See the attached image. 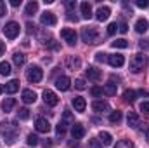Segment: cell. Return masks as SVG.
Returning a JSON list of instances; mask_svg holds the SVG:
<instances>
[{
  "label": "cell",
  "mask_w": 149,
  "mask_h": 148,
  "mask_svg": "<svg viewBox=\"0 0 149 148\" xmlns=\"http://www.w3.org/2000/svg\"><path fill=\"white\" fill-rule=\"evenodd\" d=\"M5 14H7V5H5V2L0 0V18H3Z\"/></svg>",
  "instance_id": "cell-45"
},
{
  "label": "cell",
  "mask_w": 149,
  "mask_h": 148,
  "mask_svg": "<svg viewBox=\"0 0 149 148\" xmlns=\"http://www.w3.org/2000/svg\"><path fill=\"white\" fill-rule=\"evenodd\" d=\"M26 28H28V32H30V33H33V32H35V25H31V23H28V25H26Z\"/></svg>",
  "instance_id": "cell-51"
},
{
  "label": "cell",
  "mask_w": 149,
  "mask_h": 148,
  "mask_svg": "<svg viewBox=\"0 0 149 148\" xmlns=\"http://www.w3.org/2000/svg\"><path fill=\"white\" fill-rule=\"evenodd\" d=\"M74 5H76V2H73V0H70V2H66V9H68V12H70L71 9H74Z\"/></svg>",
  "instance_id": "cell-48"
},
{
  "label": "cell",
  "mask_w": 149,
  "mask_h": 148,
  "mask_svg": "<svg viewBox=\"0 0 149 148\" xmlns=\"http://www.w3.org/2000/svg\"><path fill=\"white\" fill-rule=\"evenodd\" d=\"M111 45L114 49H127V47H128V42H127L125 38H116L114 42H111Z\"/></svg>",
  "instance_id": "cell-28"
},
{
  "label": "cell",
  "mask_w": 149,
  "mask_h": 148,
  "mask_svg": "<svg viewBox=\"0 0 149 148\" xmlns=\"http://www.w3.org/2000/svg\"><path fill=\"white\" fill-rule=\"evenodd\" d=\"M149 59L146 54H135L132 59H130V72H134V73H139V72H142L146 66H148Z\"/></svg>",
  "instance_id": "cell-2"
},
{
  "label": "cell",
  "mask_w": 149,
  "mask_h": 148,
  "mask_svg": "<svg viewBox=\"0 0 149 148\" xmlns=\"http://www.w3.org/2000/svg\"><path fill=\"white\" fill-rule=\"evenodd\" d=\"M71 105H73L74 111H78V113H83V111H85V108H87V101H85L81 96H76V98H73Z\"/></svg>",
  "instance_id": "cell-12"
},
{
  "label": "cell",
  "mask_w": 149,
  "mask_h": 148,
  "mask_svg": "<svg viewBox=\"0 0 149 148\" xmlns=\"http://www.w3.org/2000/svg\"><path fill=\"white\" fill-rule=\"evenodd\" d=\"M71 136H73V140H81V138L85 136V127H83L81 124H73V127H71Z\"/></svg>",
  "instance_id": "cell-16"
},
{
  "label": "cell",
  "mask_w": 149,
  "mask_h": 148,
  "mask_svg": "<svg viewBox=\"0 0 149 148\" xmlns=\"http://www.w3.org/2000/svg\"><path fill=\"white\" fill-rule=\"evenodd\" d=\"M50 145H52V141H50V140H47V141H43V147H45V148H49Z\"/></svg>",
  "instance_id": "cell-53"
},
{
  "label": "cell",
  "mask_w": 149,
  "mask_h": 148,
  "mask_svg": "<svg viewBox=\"0 0 149 148\" xmlns=\"http://www.w3.org/2000/svg\"><path fill=\"white\" fill-rule=\"evenodd\" d=\"M40 23H42V25H45V26H54V25L57 23V18H56V14H54V12L45 11V12L40 16Z\"/></svg>",
  "instance_id": "cell-7"
},
{
  "label": "cell",
  "mask_w": 149,
  "mask_h": 148,
  "mask_svg": "<svg viewBox=\"0 0 149 148\" xmlns=\"http://www.w3.org/2000/svg\"><path fill=\"white\" fill-rule=\"evenodd\" d=\"M68 19H70V21H74V23L78 21V18H76V16H73V12H68Z\"/></svg>",
  "instance_id": "cell-49"
},
{
  "label": "cell",
  "mask_w": 149,
  "mask_h": 148,
  "mask_svg": "<svg viewBox=\"0 0 149 148\" xmlns=\"http://www.w3.org/2000/svg\"><path fill=\"white\" fill-rule=\"evenodd\" d=\"M106 56H108V54H104V52H97V54H95V61H97V63H101V61H106V59H108Z\"/></svg>",
  "instance_id": "cell-44"
},
{
  "label": "cell",
  "mask_w": 149,
  "mask_h": 148,
  "mask_svg": "<svg viewBox=\"0 0 149 148\" xmlns=\"http://www.w3.org/2000/svg\"><path fill=\"white\" fill-rule=\"evenodd\" d=\"M90 92H92V96H95V98H99V96H102V92H104V89H102V87H97V85H95V87H92V89H90Z\"/></svg>",
  "instance_id": "cell-38"
},
{
  "label": "cell",
  "mask_w": 149,
  "mask_h": 148,
  "mask_svg": "<svg viewBox=\"0 0 149 148\" xmlns=\"http://www.w3.org/2000/svg\"><path fill=\"white\" fill-rule=\"evenodd\" d=\"M127 124H128L132 129H137V127L141 125L139 117H137V113H135V111H128V115H127Z\"/></svg>",
  "instance_id": "cell-19"
},
{
  "label": "cell",
  "mask_w": 149,
  "mask_h": 148,
  "mask_svg": "<svg viewBox=\"0 0 149 148\" xmlns=\"http://www.w3.org/2000/svg\"><path fill=\"white\" fill-rule=\"evenodd\" d=\"M42 98H43V103H45L47 106H56V105L59 103V98L56 96V92H52V91H49V89L43 91Z\"/></svg>",
  "instance_id": "cell-6"
},
{
  "label": "cell",
  "mask_w": 149,
  "mask_h": 148,
  "mask_svg": "<svg viewBox=\"0 0 149 148\" xmlns=\"http://www.w3.org/2000/svg\"><path fill=\"white\" fill-rule=\"evenodd\" d=\"M137 96H146V98H148L149 91H148V89H139V91H137Z\"/></svg>",
  "instance_id": "cell-47"
},
{
  "label": "cell",
  "mask_w": 149,
  "mask_h": 148,
  "mask_svg": "<svg viewBox=\"0 0 149 148\" xmlns=\"http://www.w3.org/2000/svg\"><path fill=\"white\" fill-rule=\"evenodd\" d=\"M92 110L97 111V113L109 111V103H108V101H94V103H92Z\"/></svg>",
  "instance_id": "cell-21"
},
{
  "label": "cell",
  "mask_w": 149,
  "mask_h": 148,
  "mask_svg": "<svg viewBox=\"0 0 149 148\" xmlns=\"http://www.w3.org/2000/svg\"><path fill=\"white\" fill-rule=\"evenodd\" d=\"M0 132L5 136L7 143H9V145H12V143L16 141V138H17L19 127H17V125H16V122H12V120H3V122L0 124Z\"/></svg>",
  "instance_id": "cell-1"
},
{
  "label": "cell",
  "mask_w": 149,
  "mask_h": 148,
  "mask_svg": "<svg viewBox=\"0 0 149 148\" xmlns=\"http://www.w3.org/2000/svg\"><path fill=\"white\" fill-rule=\"evenodd\" d=\"M63 122H66V124H71L73 125V117H71V111L70 110H64V115H63Z\"/></svg>",
  "instance_id": "cell-35"
},
{
  "label": "cell",
  "mask_w": 149,
  "mask_h": 148,
  "mask_svg": "<svg viewBox=\"0 0 149 148\" xmlns=\"http://www.w3.org/2000/svg\"><path fill=\"white\" fill-rule=\"evenodd\" d=\"M45 45H49L50 49H59V45H57V44H56V40H52V38H50L49 42H45Z\"/></svg>",
  "instance_id": "cell-46"
},
{
  "label": "cell",
  "mask_w": 149,
  "mask_h": 148,
  "mask_svg": "<svg viewBox=\"0 0 149 148\" xmlns=\"http://www.w3.org/2000/svg\"><path fill=\"white\" fill-rule=\"evenodd\" d=\"M146 138H148V141H149V131H148V132H146Z\"/></svg>",
  "instance_id": "cell-55"
},
{
  "label": "cell",
  "mask_w": 149,
  "mask_h": 148,
  "mask_svg": "<svg viewBox=\"0 0 149 148\" xmlns=\"http://www.w3.org/2000/svg\"><path fill=\"white\" fill-rule=\"evenodd\" d=\"M134 28H135L137 33H146L149 30V21L146 18H139V19L135 21V26H134Z\"/></svg>",
  "instance_id": "cell-13"
},
{
  "label": "cell",
  "mask_w": 149,
  "mask_h": 148,
  "mask_svg": "<svg viewBox=\"0 0 149 148\" xmlns=\"http://www.w3.org/2000/svg\"><path fill=\"white\" fill-rule=\"evenodd\" d=\"M118 32H121V33H127V32H128V26H127L125 21H121V23L118 25Z\"/></svg>",
  "instance_id": "cell-43"
},
{
  "label": "cell",
  "mask_w": 149,
  "mask_h": 148,
  "mask_svg": "<svg viewBox=\"0 0 149 148\" xmlns=\"http://www.w3.org/2000/svg\"><path fill=\"white\" fill-rule=\"evenodd\" d=\"M109 122H111V124H120V122H121V111H111Z\"/></svg>",
  "instance_id": "cell-32"
},
{
  "label": "cell",
  "mask_w": 149,
  "mask_h": 148,
  "mask_svg": "<svg viewBox=\"0 0 149 148\" xmlns=\"http://www.w3.org/2000/svg\"><path fill=\"white\" fill-rule=\"evenodd\" d=\"M2 92H3V85L0 84V94H2Z\"/></svg>",
  "instance_id": "cell-54"
},
{
  "label": "cell",
  "mask_w": 149,
  "mask_h": 148,
  "mask_svg": "<svg viewBox=\"0 0 149 148\" xmlns=\"http://www.w3.org/2000/svg\"><path fill=\"white\" fill-rule=\"evenodd\" d=\"M109 14H111V9L108 5H101L95 12V18H97V21H106L109 18Z\"/></svg>",
  "instance_id": "cell-14"
},
{
  "label": "cell",
  "mask_w": 149,
  "mask_h": 148,
  "mask_svg": "<svg viewBox=\"0 0 149 148\" xmlns=\"http://www.w3.org/2000/svg\"><path fill=\"white\" fill-rule=\"evenodd\" d=\"M114 148H134V143H132L130 140H121V141L116 143Z\"/></svg>",
  "instance_id": "cell-33"
},
{
  "label": "cell",
  "mask_w": 149,
  "mask_h": 148,
  "mask_svg": "<svg viewBox=\"0 0 149 148\" xmlns=\"http://www.w3.org/2000/svg\"><path fill=\"white\" fill-rule=\"evenodd\" d=\"M21 99L24 101V103H35L37 101V92L35 91H31V89H24L23 91V94H21Z\"/></svg>",
  "instance_id": "cell-15"
},
{
  "label": "cell",
  "mask_w": 149,
  "mask_h": 148,
  "mask_svg": "<svg viewBox=\"0 0 149 148\" xmlns=\"http://www.w3.org/2000/svg\"><path fill=\"white\" fill-rule=\"evenodd\" d=\"M80 65H81V61H80L76 56H68V58H66V66H68L70 70H76V68H80Z\"/></svg>",
  "instance_id": "cell-22"
},
{
  "label": "cell",
  "mask_w": 149,
  "mask_h": 148,
  "mask_svg": "<svg viewBox=\"0 0 149 148\" xmlns=\"http://www.w3.org/2000/svg\"><path fill=\"white\" fill-rule=\"evenodd\" d=\"M19 25L16 23V21H9L5 26H3V33H5V37L7 38H16L19 35Z\"/></svg>",
  "instance_id": "cell-5"
},
{
  "label": "cell",
  "mask_w": 149,
  "mask_h": 148,
  "mask_svg": "<svg viewBox=\"0 0 149 148\" xmlns=\"http://www.w3.org/2000/svg\"><path fill=\"white\" fill-rule=\"evenodd\" d=\"M10 63H7V61H2L0 63V75H3V77H7V75H10Z\"/></svg>",
  "instance_id": "cell-29"
},
{
  "label": "cell",
  "mask_w": 149,
  "mask_h": 148,
  "mask_svg": "<svg viewBox=\"0 0 149 148\" xmlns=\"http://www.w3.org/2000/svg\"><path fill=\"white\" fill-rule=\"evenodd\" d=\"M35 129H37L38 132L47 134V132L50 131V124H49V120H47V118L40 117V118H37V120H35Z\"/></svg>",
  "instance_id": "cell-10"
},
{
  "label": "cell",
  "mask_w": 149,
  "mask_h": 148,
  "mask_svg": "<svg viewBox=\"0 0 149 148\" xmlns=\"http://www.w3.org/2000/svg\"><path fill=\"white\" fill-rule=\"evenodd\" d=\"M3 52H5V44H3V42H0V56H2Z\"/></svg>",
  "instance_id": "cell-52"
},
{
  "label": "cell",
  "mask_w": 149,
  "mask_h": 148,
  "mask_svg": "<svg viewBox=\"0 0 149 148\" xmlns=\"http://www.w3.org/2000/svg\"><path fill=\"white\" fill-rule=\"evenodd\" d=\"M118 32V25L116 23H109V26H108V35H114Z\"/></svg>",
  "instance_id": "cell-40"
},
{
  "label": "cell",
  "mask_w": 149,
  "mask_h": 148,
  "mask_svg": "<svg viewBox=\"0 0 149 148\" xmlns=\"http://www.w3.org/2000/svg\"><path fill=\"white\" fill-rule=\"evenodd\" d=\"M3 91L7 92V94H14V92H17L19 91V80H9L7 84H5V87H3Z\"/></svg>",
  "instance_id": "cell-18"
},
{
  "label": "cell",
  "mask_w": 149,
  "mask_h": 148,
  "mask_svg": "<svg viewBox=\"0 0 149 148\" xmlns=\"http://www.w3.org/2000/svg\"><path fill=\"white\" fill-rule=\"evenodd\" d=\"M88 147L90 148H102V143H101L99 140H90V141H88Z\"/></svg>",
  "instance_id": "cell-41"
},
{
  "label": "cell",
  "mask_w": 149,
  "mask_h": 148,
  "mask_svg": "<svg viewBox=\"0 0 149 148\" xmlns=\"http://www.w3.org/2000/svg\"><path fill=\"white\" fill-rule=\"evenodd\" d=\"M66 131H68V124L61 120V122L57 124V127H56V132H57V136H64V134H66Z\"/></svg>",
  "instance_id": "cell-30"
},
{
  "label": "cell",
  "mask_w": 149,
  "mask_h": 148,
  "mask_svg": "<svg viewBox=\"0 0 149 148\" xmlns=\"http://www.w3.org/2000/svg\"><path fill=\"white\" fill-rule=\"evenodd\" d=\"M139 108H141V111H142L144 115H149V101H142Z\"/></svg>",
  "instance_id": "cell-39"
},
{
  "label": "cell",
  "mask_w": 149,
  "mask_h": 148,
  "mask_svg": "<svg viewBox=\"0 0 149 148\" xmlns=\"http://www.w3.org/2000/svg\"><path fill=\"white\" fill-rule=\"evenodd\" d=\"M26 78H28V82H31V84H38V82L43 78L42 68H40L38 65H31V66L26 70Z\"/></svg>",
  "instance_id": "cell-4"
},
{
  "label": "cell",
  "mask_w": 149,
  "mask_h": 148,
  "mask_svg": "<svg viewBox=\"0 0 149 148\" xmlns=\"http://www.w3.org/2000/svg\"><path fill=\"white\" fill-rule=\"evenodd\" d=\"M28 117H30V110H28V108H19V111H17V118L26 120Z\"/></svg>",
  "instance_id": "cell-34"
},
{
  "label": "cell",
  "mask_w": 149,
  "mask_h": 148,
  "mask_svg": "<svg viewBox=\"0 0 149 148\" xmlns=\"http://www.w3.org/2000/svg\"><path fill=\"white\" fill-rule=\"evenodd\" d=\"M108 63L113 68H120L125 65V58H123V54H108Z\"/></svg>",
  "instance_id": "cell-9"
},
{
  "label": "cell",
  "mask_w": 149,
  "mask_h": 148,
  "mask_svg": "<svg viewBox=\"0 0 149 148\" xmlns=\"http://www.w3.org/2000/svg\"><path fill=\"white\" fill-rule=\"evenodd\" d=\"M99 141L102 143V145H106V147H109L113 143V136L109 132H106V131H101L99 132Z\"/></svg>",
  "instance_id": "cell-23"
},
{
  "label": "cell",
  "mask_w": 149,
  "mask_h": 148,
  "mask_svg": "<svg viewBox=\"0 0 149 148\" xmlns=\"http://www.w3.org/2000/svg\"><path fill=\"white\" fill-rule=\"evenodd\" d=\"M104 92H106L108 96H114V94H116V84L108 82V84L104 85Z\"/></svg>",
  "instance_id": "cell-31"
},
{
  "label": "cell",
  "mask_w": 149,
  "mask_h": 148,
  "mask_svg": "<svg viewBox=\"0 0 149 148\" xmlns=\"http://www.w3.org/2000/svg\"><path fill=\"white\" fill-rule=\"evenodd\" d=\"M85 75H87V78H90V80H101V70H97L95 66H88L87 70H85Z\"/></svg>",
  "instance_id": "cell-20"
},
{
  "label": "cell",
  "mask_w": 149,
  "mask_h": 148,
  "mask_svg": "<svg viewBox=\"0 0 149 148\" xmlns=\"http://www.w3.org/2000/svg\"><path fill=\"white\" fill-rule=\"evenodd\" d=\"M12 61H14L17 66H23V65L26 63V56H24L23 52H14V56H12Z\"/></svg>",
  "instance_id": "cell-27"
},
{
  "label": "cell",
  "mask_w": 149,
  "mask_h": 148,
  "mask_svg": "<svg viewBox=\"0 0 149 148\" xmlns=\"http://www.w3.org/2000/svg\"><path fill=\"white\" fill-rule=\"evenodd\" d=\"M80 11H81V18L83 19H90L94 14H92V7H90V4L88 2H81L80 4Z\"/></svg>",
  "instance_id": "cell-17"
},
{
  "label": "cell",
  "mask_w": 149,
  "mask_h": 148,
  "mask_svg": "<svg viewBox=\"0 0 149 148\" xmlns=\"http://www.w3.org/2000/svg\"><path fill=\"white\" fill-rule=\"evenodd\" d=\"M81 40H83L85 44L94 45V44L99 42V32H97L95 28H92V26H87V28L81 30Z\"/></svg>",
  "instance_id": "cell-3"
},
{
  "label": "cell",
  "mask_w": 149,
  "mask_h": 148,
  "mask_svg": "<svg viewBox=\"0 0 149 148\" xmlns=\"http://www.w3.org/2000/svg\"><path fill=\"white\" fill-rule=\"evenodd\" d=\"M26 143L30 145V147H37L38 145V138L35 134H28V138H26Z\"/></svg>",
  "instance_id": "cell-36"
},
{
  "label": "cell",
  "mask_w": 149,
  "mask_h": 148,
  "mask_svg": "<svg viewBox=\"0 0 149 148\" xmlns=\"http://www.w3.org/2000/svg\"><path fill=\"white\" fill-rule=\"evenodd\" d=\"M70 85H71V80H70L66 75H61V77L56 78V87H57L59 91H68Z\"/></svg>",
  "instance_id": "cell-11"
},
{
  "label": "cell",
  "mask_w": 149,
  "mask_h": 148,
  "mask_svg": "<svg viewBox=\"0 0 149 148\" xmlns=\"http://www.w3.org/2000/svg\"><path fill=\"white\" fill-rule=\"evenodd\" d=\"M14 106H16V99L14 98H5L2 101V110L3 111H10Z\"/></svg>",
  "instance_id": "cell-24"
},
{
  "label": "cell",
  "mask_w": 149,
  "mask_h": 148,
  "mask_svg": "<svg viewBox=\"0 0 149 148\" xmlns=\"http://www.w3.org/2000/svg\"><path fill=\"white\" fill-rule=\"evenodd\" d=\"M123 98H125V101L134 103V101L137 99V91H134V89H127V91L123 92Z\"/></svg>",
  "instance_id": "cell-26"
},
{
  "label": "cell",
  "mask_w": 149,
  "mask_h": 148,
  "mask_svg": "<svg viewBox=\"0 0 149 148\" xmlns=\"http://www.w3.org/2000/svg\"><path fill=\"white\" fill-rule=\"evenodd\" d=\"M74 87H76L78 91H83V89H87V84H85L83 78H76V80H74Z\"/></svg>",
  "instance_id": "cell-37"
},
{
  "label": "cell",
  "mask_w": 149,
  "mask_h": 148,
  "mask_svg": "<svg viewBox=\"0 0 149 148\" xmlns=\"http://www.w3.org/2000/svg\"><path fill=\"white\" fill-rule=\"evenodd\" d=\"M135 5L141 7V9H146V7H149V0H137Z\"/></svg>",
  "instance_id": "cell-42"
},
{
  "label": "cell",
  "mask_w": 149,
  "mask_h": 148,
  "mask_svg": "<svg viewBox=\"0 0 149 148\" xmlns=\"http://www.w3.org/2000/svg\"><path fill=\"white\" fill-rule=\"evenodd\" d=\"M37 12H38V4L33 0V2H30V4L26 5L24 14H26V16H33V14H37Z\"/></svg>",
  "instance_id": "cell-25"
},
{
  "label": "cell",
  "mask_w": 149,
  "mask_h": 148,
  "mask_svg": "<svg viewBox=\"0 0 149 148\" xmlns=\"http://www.w3.org/2000/svg\"><path fill=\"white\" fill-rule=\"evenodd\" d=\"M61 37L64 38L70 45H74V44H76V40H78L76 32H74V30H71V28H64V30H61Z\"/></svg>",
  "instance_id": "cell-8"
},
{
  "label": "cell",
  "mask_w": 149,
  "mask_h": 148,
  "mask_svg": "<svg viewBox=\"0 0 149 148\" xmlns=\"http://www.w3.org/2000/svg\"><path fill=\"white\" fill-rule=\"evenodd\" d=\"M10 5L12 7H19L21 5V0H10Z\"/></svg>",
  "instance_id": "cell-50"
}]
</instances>
